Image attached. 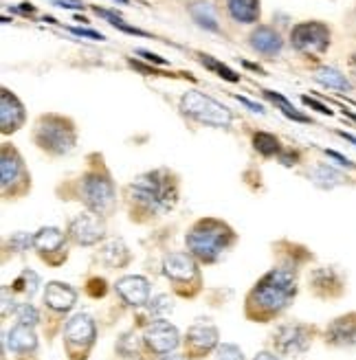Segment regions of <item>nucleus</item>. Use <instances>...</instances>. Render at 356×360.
I'll return each mask as SVG.
<instances>
[{"label":"nucleus","mask_w":356,"mask_h":360,"mask_svg":"<svg viewBox=\"0 0 356 360\" xmlns=\"http://www.w3.org/2000/svg\"><path fill=\"white\" fill-rule=\"evenodd\" d=\"M295 292H297L295 277L288 270H271V273L255 285L251 297H248V312L255 308L258 310L255 316L269 319L286 308L293 301Z\"/></svg>","instance_id":"f257e3e1"},{"label":"nucleus","mask_w":356,"mask_h":360,"mask_svg":"<svg viewBox=\"0 0 356 360\" xmlns=\"http://www.w3.org/2000/svg\"><path fill=\"white\" fill-rule=\"evenodd\" d=\"M130 193L139 205H144L152 213L170 211L178 198L174 178L163 169L139 176L130 185Z\"/></svg>","instance_id":"f03ea898"},{"label":"nucleus","mask_w":356,"mask_h":360,"mask_svg":"<svg viewBox=\"0 0 356 360\" xmlns=\"http://www.w3.org/2000/svg\"><path fill=\"white\" fill-rule=\"evenodd\" d=\"M234 240L231 229L218 220H203L187 236V248L201 262H216Z\"/></svg>","instance_id":"7ed1b4c3"},{"label":"nucleus","mask_w":356,"mask_h":360,"mask_svg":"<svg viewBox=\"0 0 356 360\" xmlns=\"http://www.w3.org/2000/svg\"><path fill=\"white\" fill-rule=\"evenodd\" d=\"M35 143L49 154H66L75 146V128L68 119L60 115H44L35 123Z\"/></svg>","instance_id":"20e7f679"},{"label":"nucleus","mask_w":356,"mask_h":360,"mask_svg":"<svg viewBox=\"0 0 356 360\" xmlns=\"http://www.w3.org/2000/svg\"><path fill=\"white\" fill-rule=\"evenodd\" d=\"M181 110L193 121L213 125V128H229L234 123V115H231L229 108L201 93V90H187L181 97Z\"/></svg>","instance_id":"39448f33"},{"label":"nucleus","mask_w":356,"mask_h":360,"mask_svg":"<svg viewBox=\"0 0 356 360\" xmlns=\"http://www.w3.org/2000/svg\"><path fill=\"white\" fill-rule=\"evenodd\" d=\"M82 195L86 207L97 215H108L115 209V187L113 180L106 174H86L82 183Z\"/></svg>","instance_id":"423d86ee"},{"label":"nucleus","mask_w":356,"mask_h":360,"mask_svg":"<svg viewBox=\"0 0 356 360\" xmlns=\"http://www.w3.org/2000/svg\"><path fill=\"white\" fill-rule=\"evenodd\" d=\"M332 40L330 27L319 22V20H308V22H299L291 31V44L295 51L306 53V56H319V53H326Z\"/></svg>","instance_id":"0eeeda50"},{"label":"nucleus","mask_w":356,"mask_h":360,"mask_svg":"<svg viewBox=\"0 0 356 360\" xmlns=\"http://www.w3.org/2000/svg\"><path fill=\"white\" fill-rule=\"evenodd\" d=\"M103 222L99 220L97 213H80L77 218L70 220L68 233L77 244L82 246H93L103 238Z\"/></svg>","instance_id":"6e6552de"},{"label":"nucleus","mask_w":356,"mask_h":360,"mask_svg":"<svg viewBox=\"0 0 356 360\" xmlns=\"http://www.w3.org/2000/svg\"><path fill=\"white\" fill-rule=\"evenodd\" d=\"M178 338H181L178 336V330L174 326H170L167 321H156L152 326H148L144 332L146 345L154 354H170L172 349L178 347V343H181Z\"/></svg>","instance_id":"1a4fd4ad"},{"label":"nucleus","mask_w":356,"mask_h":360,"mask_svg":"<svg viewBox=\"0 0 356 360\" xmlns=\"http://www.w3.org/2000/svg\"><path fill=\"white\" fill-rule=\"evenodd\" d=\"M273 340L277 352L295 356L310 347V330L306 326H281Z\"/></svg>","instance_id":"9d476101"},{"label":"nucleus","mask_w":356,"mask_h":360,"mask_svg":"<svg viewBox=\"0 0 356 360\" xmlns=\"http://www.w3.org/2000/svg\"><path fill=\"white\" fill-rule=\"evenodd\" d=\"M95 334H97L95 323L88 314H75L66 323V345H68V349L91 347L93 340H95Z\"/></svg>","instance_id":"9b49d317"},{"label":"nucleus","mask_w":356,"mask_h":360,"mask_svg":"<svg viewBox=\"0 0 356 360\" xmlns=\"http://www.w3.org/2000/svg\"><path fill=\"white\" fill-rule=\"evenodd\" d=\"M25 105L20 103V99L3 88V95H0V128H3V132H15L25 123Z\"/></svg>","instance_id":"f8f14e48"},{"label":"nucleus","mask_w":356,"mask_h":360,"mask_svg":"<svg viewBox=\"0 0 356 360\" xmlns=\"http://www.w3.org/2000/svg\"><path fill=\"white\" fill-rule=\"evenodd\" d=\"M117 295L126 301L132 308H139V305H146L150 299V283L146 277L139 275H130V277H121L115 285Z\"/></svg>","instance_id":"ddd939ff"},{"label":"nucleus","mask_w":356,"mask_h":360,"mask_svg":"<svg viewBox=\"0 0 356 360\" xmlns=\"http://www.w3.org/2000/svg\"><path fill=\"white\" fill-rule=\"evenodd\" d=\"M218 345V330L216 326H211L207 321H201L191 326V330L187 332V349L191 356H201L209 349H213Z\"/></svg>","instance_id":"4468645a"},{"label":"nucleus","mask_w":356,"mask_h":360,"mask_svg":"<svg viewBox=\"0 0 356 360\" xmlns=\"http://www.w3.org/2000/svg\"><path fill=\"white\" fill-rule=\"evenodd\" d=\"M163 270L165 277H170L172 281H191L198 275V268H196V262L191 255L187 253H172L165 257L163 262Z\"/></svg>","instance_id":"2eb2a0df"},{"label":"nucleus","mask_w":356,"mask_h":360,"mask_svg":"<svg viewBox=\"0 0 356 360\" xmlns=\"http://www.w3.org/2000/svg\"><path fill=\"white\" fill-rule=\"evenodd\" d=\"M0 172H3V191H9V187H15L23 178H27L20 154H18L9 146L3 148V158H0Z\"/></svg>","instance_id":"dca6fc26"},{"label":"nucleus","mask_w":356,"mask_h":360,"mask_svg":"<svg viewBox=\"0 0 356 360\" xmlns=\"http://www.w3.org/2000/svg\"><path fill=\"white\" fill-rule=\"evenodd\" d=\"M251 46H253V51L260 53V56L273 58V56H279L281 53L284 40H281L279 31H275L273 27H258L251 33Z\"/></svg>","instance_id":"f3484780"},{"label":"nucleus","mask_w":356,"mask_h":360,"mask_svg":"<svg viewBox=\"0 0 356 360\" xmlns=\"http://www.w3.org/2000/svg\"><path fill=\"white\" fill-rule=\"evenodd\" d=\"M75 299H77V292L68 283L51 281L44 290V303L51 310H58V312H66V310L73 308Z\"/></svg>","instance_id":"a211bd4d"},{"label":"nucleus","mask_w":356,"mask_h":360,"mask_svg":"<svg viewBox=\"0 0 356 360\" xmlns=\"http://www.w3.org/2000/svg\"><path fill=\"white\" fill-rule=\"evenodd\" d=\"M328 340L332 345H354L356 343V314H348L336 319L328 328Z\"/></svg>","instance_id":"6ab92c4d"},{"label":"nucleus","mask_w":356,"mask_h":360,"mask_svg":"<svg viewBox=\"0 0 356 360\" xmlns=\"http://www.w3.org/2000/svg\"><path fill=\"white\" fill-rule=\"evenodd\" d=\"M227 11L240 25H253L260 20V0H227Z\"/></svg>","instance_id":"aec40b11"},{"label":"nucleus","mask_w":356,"mask_h":360,"mask_svg":"<svg viewBox=\"0 0 356 360\" xmlns=\"http://www.w3.org/2000/svg\"><path fill=\"white\" fill-rule=\"evenodd\" d=\"M7 347L11 352L25 354V352H33L38 347V338H35L31 326H25V323H18V326L7 334Z\"/></svg>","instance_id":"412c9836"},{"label":"nucleus","mask_w":356,"mask_h":360,"mask_svg":"<svg viewBox=\"0 0 356 360\" xmlns=\"http://www.w3.org/2000/svg\"><path fill=\"white\" fill-rule=\"evenodd\" d=\"M314 79L330 88V90H339V93H350V90L354 88L350 77L343 75L339 68H334V66H322V68H317L314 70Z\"/></svg>","instance_id":"4be33fe9"},{"label":"nucleus","mask_w":356,"mask_h":360,"mask_svg":"<svg viewBox=\"0 0 356 360\" xmlns=\"http://www.w3.org/2000/svg\"><path fill=\"white\" fill-rule=\"evenodd\" d=\"M64 244V233L56 226H46L40 229L33 236V246L40 250V253H56Z\"/></svg>","instance_id":"5701e85b"},{"label":"nucleus","mask_w":356,"mask_h":360,"mask_svg":"<svg viewBox=\"0 0 356 360\" xmlns=\"http://www.w3.org/2000/svg\"><path fill=\"white\" fill-rule=\"evenodd\" d=\"M189 13L193 18V22L203 27L205 31H220V25H218V18H216V9H213L211 3L207 0H201V3H193L189 7Z\"/></svg>","instance_id":"b1692460"},{"label":"nucleus","mask_w":356,"mask_h":360,"mask_svg":"<svg viewBox=\"0 0 356 360\" xmlns=\"http://www.w3.org/2000/svg\"><path fill=\"white\" fill-rule=\"evenodd\" d=\"M99 259H101L103 264H108L110 268H117V266L128 264L130 253H128L126 244H123L121 240H113V242H108V244H106V246L101 248Z\"/></svg>","instance_id":"393cba45"},{"label":"nucleus","mask_w":356,"mask_h":360,"mask_svg":"<svg viewBox=\"0 0 356 360\" xmlns=\"http://www.w3.org/2000/svg\"><path fill=\"white\" fill-rule=\"evenodd\" d=\"M264 97H266V99H271L273 103H277V105H279V110H281L284 115H286L288 119L299 121V123H310V119H308V117L299 115V112L295 110V105H293L286 97H281L279 93H273V90H264Z\"/></svg>","instance_id":"a878e982"},{"label":"nucleus","mask_w":356,"mask_h":360,"mask_svg":"<svg viewBox=\"0 0 356 360\" xmlns=\"http://www.w3.org/2000/svg\"><path fill=\"white\" fill-rule=\"evenodd\" d=\"M312 180L319 187H334V185H341L343 180H348V178H343V174H339V172L328 167V165H322V167H317L312 172Z\"/></svg>","instance_id":"bb28decb"},{"label":"nucleus","mask_w":356,"mask_h":360,"mask_svg":"<svg viewBox=\"0 0 356 360\" xmlns=\"http://www.w3.org/2000/svg\"><path fill=\"white\" fill-rule=\"evenodd\" d=\"M253 146L264 156H273V154L279 152V141H277V136H273L269 132H258L253 136Z\"/></svg>","instance_id":"cd10ccee"},{"label":"nucleus","mask_w":356,"mask_h":360,"mask_svg":"<svg viewBox=\"0 0 356 360\" xmlns=\"http://www.w3.org/2000/svg\"><path fill=\"white\" fill-rule=\"evenodd\" d=\"M201 64H203L205 68L213 70V73H218V75H220L222 79H227V82H238V79H240L227 64L218 62L216 58H211V56H201Z\"/></svg>","instance_id":"c85d7f7f"},{"label":"nucleus","mask_w":356,"mask_h":360,"mask_svg":"<svg viewBox=\"0 0 356 360\" xmlns=\"http://www.w3.org/2000/svg\"><path fill=\"white\" fill-rule=\"evenodd\" d=\"M95 13L97 15H101V18H106L115 29H119V31H123V33H130V35H148L146 31H141V29H136V27H130V25H126L121 20V15H115L113 11H106V9H99V7H95Z\"/></svg>","instance_id":"c756f323"},{"label":"nucleus","mask_w":356,"mask_h":360,"mask_svg":"<svg viewBox=\"0 0 356 360\" xmlns=\"http://www.w3.org/2000/svg\"><path fill=\"white\" fill-rule=\"evenodd\" d=\"M38 283H40L38 275H35L33 270H25V273L20 275V279L15 281V288L18 290H25L29 297H33L35 292H38Z\"/></svg>","instance_id":"7c9ffc66"},{"label":"nucleus","mask_w":356,"mask_h":360,"mask_svg":"<svg viewBox=\"0 0 356 360\" xmlns=\"http://www.w3.org/2000/svg\"><path fill=\"white\" fill-rule=\"evenodd\" d=\"M174 310V305H172V299L167 295H158L150 301V314L152 316H165Z\"/></svg>","instance_id":"2f4dec72"},{"label":"nucleus","mask_w":356,"mask_h":360,"mask_svg":"<svg viewBox=\"0 0 356 360\" xmlns=\"http://www.w3.org/2000/svg\"><path fill=\"white\" fill-rule=\"evenodd\" d=\"M15 316H18V321H20V323H25V326H31V328L40 319L38 310H35L31 303H20V305H18V308H15Z\"/></svg>","instance_id":"473e14b6"},{"label":"nucleus","mask_w":356,"mask_h":360,"mask_svg":"<svg viewBox=\"0 0 356 360\" xmlns=\"http://www.w3.org/2000/svg\"><path fill=\"white\" fill-rule=\"evenodd\" d=\"M216 360H244V356H242V349L236 345H220Z\"/></svg>","instance_id":"72a5a7b5"},{"label":"nucleus","mask_w":356,"mask_h":360,"mask_svg":"<svg viewBox=\"0 0 356 360\" xmlns=\"http://www.w3.org/2000/svg\"><path fill=\"white\" fill-rule=\"evenodd\" d=\"M13 248H18V250H25L27 246H31L33 244V238L31 236H27V233H18V236H13L11 238V242H9Z\"/></svg>","instance_id":"f704fd0d"},{"label":"nucleus","mask_w":356,"mask_h":360,"mask_svg":"<svg viewBox=\"0 0 356 360\" xmlns=\"http://www.w3.org/2000/svg\"><path fill=\"white\" fill-rule=\"evenodd\" d=\"M70 33H73V35H80V38H91V40H106L103 38V35L99 33V31H93V29H77V27H73V29H70Z\"/></svg>","instance_id":"c9c22d12"},{"label":"nucleus","mask_w":356,"mask_h":360,"mask_svg":"<svg viewBox=\"0 0 356 360\" xmlns=\"http://www.w3.org/2000/svg\"><path fill=\"white\" fill-rule=\"evenodd\" d=\"M304 103L310 105V108H314V110H317V112H322V115H332V110H330L328 105L319 103V101H314V99H310V97H304Z\"/></svg>","instance_id":"e433bc0d"},{"label":"nucleus","mask_w":356,"mask_h":360,"mask_svg":"<svg viewBox=\"0 0 356 360\" xmlns=\"http://www.w3.org/2000/svg\"><path fill=\"white\" fill-rule=\"evenodd\" d=\"M139 56H144L148 62H154V64H167L163 58H158V56H154V53H150V51H144V49L139 51Z\"/></svg>","instance_id":"4c0bfd02"},{"label":"nucleus","mask_w":356,"mask_h":360,"mask_svg":"<svg viewBox=\"0 0 356 360\" xmlns=\"http://www.w3.org/2000/svg\"><path fill=\"white\" fill-rule=\"evenodd\" d=\"M238 101H240V103H244L246 108H251V110H253V112H264V108H262L260 103L251 101V99H244V97H238Z\"/></svg>","instance_id":"58836bf2"},{"label":"nucleus","mask_w":356,"mask_h":360,"mask_svg":"<svg viewBox=\"0 0 356 360\" xmlns=\"http://www.w3.org/2000/svg\"><path fill=\"white\" fill-rule=\"evenodd\" d=\"M326 154H328V156H332V158H336V160H339V163H341V165H348V167H352V163H350V160H348L345 156H341V154H336V152H330V150H326Z\"/></svg>","instance_id":"ea45409f"},{"label":"nucleus","mask_w":356,"mask_h":360,"mask_svg":"<svg viewBox=\"0 0 356 360\" xmlns=\"http://www.w3.org/2000/svg\"><path fill=\"white\" fill-rule=\"evenodd\" d=\"M9 314V290L7 288H3V316Z\"/></svg>","instance_id":"a19ab883"},{"label":"nucleus","mask_w":356,"mask_h":360,"mask_svg":"<svg viewBox=\"0 0 356 360\" xmlns=\"http://www.w3.org/2000/svg\"><path fill=\"white\" fill-rule=\"evenodd\" d=\"M279 160L284 165H295V160H297V154H281Z\"/></svg>","instance_id":"79ce46f5"},{"label":"nucleus","mask_w":356,"mask_h":360,"mask_svg":"<svg viewBox=\"0 0 356 360\" xmlns=\"http://www.w3.org/2000/svg\"><path fill=\"white\" fill-rule=\"evenodd\" d=\"M255 360H277V358L273 354H269V352H262V354L255 356Z\"/></svg>","instance_id":"37998d69"},{"label":"nucleus","mask_w":356,"mask_h":360,"mask_svg":"<svg viewBox=\"0 0 356 360\" xmlns=\"http://www.w3.org/2000/svg\"><path fill=\"white\" fill-rule=\"evenodd\" d=\"M350 68H352V73L356 75V53H352V58H350Z\"/></svg>","instance_id":"c03bdc74"},{"label":"nucleus","mask_w":356,"mask_h":360,"mask_svg":"<svg viewBox=\"0 0 356 360\" xmlns=\"http://www.w3.org/2000/svg\"><path fill=\"white\" fill-rule=\"evenodd\" d=\"M161 360H185L183 356H163Z\"/></svg>","instance_id":"a18cd8bd"}]
</instances>
